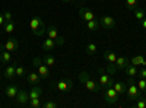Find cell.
Masks as SVG:
<instances>
[{
	"label": "cell",
	"instance_id": "cell-20",
	"mask_svg": "<svg viewBox=\"0 0 146 108\" xmlns=\"http://www.w3.org/2000/svg\"><path fill=\"white\" fill-rule=\"evenodd\" d=\"M104 58H105V62L107 63H113V64H115V60H117V54L114 53V51H104Z\"/></svg>",
	"mask_w": 146,
	"mask_h": 108
},
{
	"label": "cell",
	"instance_id": "cell-4",
	"mask_svg": "<svg viewBox=\"0 0 146 108\" xmlns=\"http://www.w3.org/2000/svg\"><path fill=\"white\" fill-rule=\"evenodd\" d=\"M118 97H120V95L115 92V89H114L113 86H108V88H105L104 99H105V102H107L108 105H114V104L118 101Z\"/></svg>",
	"mask_w": 146,
	"mask_h": 108
},
{
	"label": "cell",
	"instance_id": "cell-21",
	"mask_svg": "<svg viewBox=\"0 0 146 108\" xmlns=\"http://www.w3.org/2000/svg\"><path fill=\"white\" fill-rule=\"evenodd\" d=\"M45 34L48 35V38H51V40H56V38L58 37V31H57V28H56L54 25L47 27V29H45Z\"/></svg>",
	"mask_w": 146,
	"mask_h": 108
},
{
	"label": "cell",
	"instance_id": "cell-7",
	"mask_svg": "<svg viewBox=\"0 0 146 108\" xmlns=\"http://www.w3.org/2000/svg\"><path fill=\"white\" fill-rule=\"evenodd\" d=\"M79 16H80V19H82L83 22H88V21L96 19V15L94 13L92 10H89L88 7H85V6L79 7Z\"/></svg>",
	"mask_w": 146,
	"mask_h": 108
},
{
	"label": "cell",
	"instance_id": "cell-43",
	"mask_svg": "<svg viewBox=\"0 0 146 108\" xmlns=\"http://www.w3.org/2000/svg\"><path fill=\"white\" fill-rule=\"evenodd\" d=\"M64 2H72V0H64Z\"/></svg>",
	"mask_w": 146,
	"mask_h": 108
},
{
	"label": "cell",
	"instance_id": "cell-35",
	"mask_svg": "<svg viewBox=\"0 0 146 108\" xmlns=\"http://www.w3.org/2000/svg\"><path fill=\"white\" fill-rule=\"evenodd\" d=\"M42 107H44V108H57V107H58V104H57V102H54V101H47Z\"/></svg>",
	"mask_w": 146,
	"mask_h": 108
},
{
	"label": "cell",
	"instance_id": "cell-40",
	"mask_svg": "<svg viewBox=\"0 0 146 108\" xmlns=\"http://www.w3.org/2000/svg\"><path fill=\"white\" fill-rule=\"evenodd\" d=\"M140 27H142L143 29H146V16H145L142 21H140Z\"/></svg>",
	"mask_w": 146,
	"mask_h": 108
},
{
	"label": "cell",
	"instance_id": "cell-39",
	"mask_svg": "<svg viewBox=\"0 0 146 108\" xmlns=\"http://www.w3.org/2000/svg\"><path fill=\"white\" fill-rule=\"evenodd\" d=\"M140 78H143V79H146V69L145 67H142L140 70H139V73H137Z\"/></svg>",
	"mask_w": 146,
	"mask_h": 108
},
{
	"label": "cell",
	"instance_id": "cell-25",
	"mask_svg": "<svg viewBox=\"0 0 146 108\" xmlns=\"http://www.w3.org/2000/svg\"><path fill=\"white\" fill-rule=\"evenodd\" d=\"M86 23V28L89 31H95V29H98L101 25H100V21L98 19H92V21H88V22H85Z\"/></svg>",
	"mask_w": 146,
	"mask_h": 108
},
{
	"label": "cell",
	"instance_id": "cell-27",
	"mask_svg": "<svg viewBox=\"0 0 146 108\" xmlns=\"http://www.w3.org/2000/svg\"><path fill=\"white\" fill-rule=\"evenodd\" d=\"M96 50H98V45H96V44H94V42H89V44L86 45V48H85V51H86L89 56L95 54V53H96Z\"/></svg>",
	"mask_w": 146,
	"mask_h": 108
},
{
	"label": "cell",
	"instance_id": "cell-37",
	"mask_svg": "<svg viewBox=\"0 0 146 108\" xmlns=\"http://www.w3.org/2000/svg\"><path fill=\"white\" fill-rule=\"evenodd\" d=\"M41 63H42V57H34L32 58V66L34 67H36V66L41 64Z\"/></svg>",
	"mask_w": 146,
	"mask_h": 108
},
{
	"label": "cell",
	"instance_id": "cell-19",
	"mask_svg": "<svg viewBox=\"0 0 146 108\" xmlns=\"http://www.w3.org/2000/svg\"><path fill=\"white\" fill-rule=\"evenodd\" d=\"M113 88L115 89V92H117L118 95H123V93H126V91H127V83H124V82H114Z\"/></svg>",
	"mask_w": 146,
	"mask_h": 108
},
{
	"label": "cell",
	"instance_id": "cell-42",
	"mask_svg": "<svg viewBox=\"0 0 146 108\" xmlns=\"http://www.w3.org/2000/svg\"><path fill=\"white\" fill-rule=\"evenodd\" d=\"M0 86H2V79H0Z\"/></svg>",
	"mask_w": 146,
	"mask_h": 108
},
{
	"label": "cell",
	"instance_id": "cell-36",
	"mask_svg": "<svg viewBox=\"0 0 146 108\" xmlns=\"http://www.w3.org/2000/svg\"><path fill=\"white\" fill-rule=\"evenodd\" d=\"M54 41H56V47H62V45H64V42H66V40H64L63 37H57Z\"/></svg>",
	"mask_w": 146,
	"mask_h": 108
},
{
	"label": "cell",
	"instance_id": "cell-26",
	"mask_svg": "<svg viewBox=\"0 0 146 108\" xmlns=\"http://www.w3.org/2000/svg\"><path fill=\"white\" fill-rule=\"evenodd\" d=\"M3 29H5V32H7V34H12V32L15 31V22H13V21H7V22H5Z\"/></svg>",
	"mask_w": 146,
	"mask_h": 108
},
{
	"label": "cell",
	"instance_id": "cell-16",
	"mask_svg": "<svg viewBox=\"0 0 146 108\" xmlns=\"http://www.w3.org/2000/svg\"><path fill=\"white\" fill-rule=\"evenodd\" d=\"M124 72H126V75L127 76H131V78H135V76H137V73H139V70H137V66H135V64H131V63H129L124 69H123Z\"/></svg>",
	"mask_w": 146,
	"mask_h": 108
},
{
	"label": "cell",
	"instance_id": "cell-3",
	"mask_svg": "<svg viewBox=\"0 0 146 108\" xmlns=\"http://www.w3.org/2000/svg\"><path fill=\"white\" fill-rule=\"evenodd\" d=\"M126 95H127V99H130V101H136L137 98H142V91L139 89V86L136 85L135 79H133L131 76H129Z\"/></svg>",
	"mask_w": 146,
	"mask_h": 108
},
{
	"label": "cell",
	"instance_id": "cell-12",
	"mask_svg": "<svg viewBox=\"0 0 146 108\" xmlns=\"http://www.w3.org/2000/svg\"><path fill=\"white\" fill-rule=\"evenodd\" d=\"M18 92H19V88H18V85H9V86H6V89H5L6 97H7V98H10V99L16 98Z\"/></svg>",
	"mask_w": 146,
	"mask_h": 108
},
{
	"label": "cell",
	"instance_id": "cell-11",
	"mask_svg": "<svg viewBox=\"0 0 146 108\" xmlns=\"http://www.w3.org/2000/svg\"><path fill=\"white\" fill-rule=\"evenodd\" d=\"M36 69H38V75H40L41 79H48L50 78V67H48L44 62L36 66Z\"/></svg>",
	"mask_w": 146,
	"mask_h": 108
},
{
	"label": "cell",
	"instance_id": "cell-32",
	"mask_svg": "<svg viewBox=\"0 0 146 108\" xmlns=\"http://www.w3.org/2000/svg\"><path fill=\"white\" fill-rule=\"evenodd\" d=\"M136 85L139 86V89H140L142 92H146V79L140 78V79L137 80V83H136Z\"/></svg>",
	"mask_w": 146,
	"mask_h": 108
},
{
	"label": "cell",
	"instance_id": "cell-34",
	"mask_svg": "<svg viewBox=\"0 0 146 108\" xmlns=\"http://www.w3.org/2000/svg\"><path fill=\"white\" fill-rule=\"evenodd\" d=\"M27 73V70H25V67H22V66H16V76H19V78H22L23 75Z\"/></svg>",
	"mask_w": 146,
	"mask_h": 108
},
{
	"label": "cell",
	"instance_id": "cell-1",
	"mask_svg": "<svg viewBox=\"0 0 146 108\" xmlns=\"http://www.w3.org/2000/svg\"><path fill=\"white\" fill-rule=\"evenodd\" d=\"M79 82L83 83L85 88H86L88 91H91V92H100L101 91L100 83L96 80H94L88 72H80V73H79Z\"/></svg>",
	"mask_w": 146,
	"mask_h": 108
},
{
	"label": "cell",
	"instance_id": "cell-23",
	"mask_svg": "<svg viewBox=\"0 0 146 108\" xmlns=\"http://www.w3.org/2000/svg\"><path fill=\"white\" fill-rule=\"evenodd\" d=\"M0 62L2 63H10L12 62V54L7 50H2L0 51Z\"/></svg>",
	"mask_w": 146,
	"mask_h": 108
},
{
	"label": "cell",
	"instance_id": "cell-6",
	"mask_svg": "<svg viewBox=\"0 0 146 108\" xmlns=\"http://www.w3.org/2000/svg\"><path fill=\"white\" fill-rule=\"evenodd\" d=\"M19 47V41L16 38H9L6 42L0 44V51L2 50H7V51H16Z\"/></svg>",
	"mask_w": 146,
	"mask_h": 108
},
{
	"label": "cell",
	"instance_id": "cell-30",
	"mask_svg": "<svg viewBox=\"0 0 146 108\" xmlns=\"http://www.w3.org/2000/svg\"><path fill=\"white\" fill-rule=\"evenodd\" d=\"M145 16H146V13H145V10H143V9H139V7L135 9V18H136V19L142 21Z\"/></svg>",
	"mask_w": 146,
	"mask_h": 108
},
{
	"label": "cell",
	"instance_id": "cell-22",
	"mask_svg": "<svg viewBox=\"0 0 146 108\" xmlns=\"http://www.w3.org/2000/svg\"><path fill=\"white\" fill-rule=\"evenodd\" d=\"M130 63L135 64V66H143V67H145V66H146V60H145L143 56H135V57H131Z\"/></svg>",
	"mask_w": 146,
	"mask_h": 108
},
{
	"label": "cell",
	"instance_id": "cell-24",
	"mask_svg": "<svg viewBox=\"0 0 146 108\" xmlns=\"http://www.w3.org/2000/svg\"><path fill=\"white\" fill-rule=\"evenodd\" d=\"M42 62L48 66V67H53L54 64H56V58H54V56L53 54H50V53H47L44 57H42Z\"/></svg>",
	"mask_w": 146,
	"mask_h": 108
},
{
	"label": "cell",
	"instance_id": "cell-38",
	"mask_svg": "<svg viewBox=\"0 0 146 108\" xmlns=\"http://www.w3.org/2000/svg\"><path fill=\"white\" fill-rule=\"evenodd\" d=\"M3 16H5V21H6V22H7V21H13V15H12V12H5Z\"/></svg>",
	"mask_w": 146,
	"mask_h": 108
},
{
	"label": "cell",
	"instance_id": "cell-17",
	"mask_svg": "<svg viewBox=\"0 0 146 108\" xmlns=\"http://www.w3.org/2000/svg\"><path fill=\"white\" fill-rule=\"evenodd\" d=\"M28 93H29V99H31V98H40L41 95H42V89H41L38 85H32Z\"/></svg>",
	"mask_w": 146,
	"mask_h": 108
},
{
	"label": "cell",
	"instance_id": "cell-41",
	"mask_svg": "<svg viewBox=\"0 0 146 108\" xmlns=\"http://www.w3.org/2000/svg\"><path fill=\"white\" fill-rule=\"evenodd\" d=\"M5 22H6V21H5L3 13H0V27H3V25H5Z\"/></svg>",
	"mask_w": 146,
	"mask_h": 108
},
{
	"label": "cell",
	"instance_id": "cell-13",
	"mask_svg": "<svg viewBox=\"0 0 146 108\" xmlns=\"http://www.w3.org/2000/svg\"><path fill=\"white\" fill-rule=\"evenodd\" d=\"M41 48H42L44 51H53V48H56V41L51 40V38L44 40L42 44H41Z\"/></svg>",
	"mask_w": 146,
	"mask_h": 108
},
{
	"label": "cell",
	"instance_id": "cell-10",
	"mask_svg": "<svg viewBox=\"0 0 146 108\" xmlns=\"http://www.w3.org/2000/svg\"><path fill=\"white\" fill-rule=\"evenodd\" d=\"M15 99L18 101L19 105H28V102H29V93L27 91H19Z\"/></svg>",
	"mask_w": 146,
	"mask_h": 108
},
{
	"label": "cell",
	"instance_id": "cell-9",
	"mask_svg": "<svg viewBox=\"0 0 146 108\" xmlns=\"http://www.w3.org/2000/svg\"><path fill=\"white\" fill-rule=\"evenodd\" d=\"M98 73H100V80H98V83H100L101 89H102V88L105 89L107 85H108V80L111 79V75H108L107 70H104V69H98Z\"/></svg>",
	"mask_w": 146,
	"mask_h": 108
},
{
	"label": "cell",
	"instance_id": "cell-2",
	"mask_svg": "<svg viewBox=\"0 0 146 108\" xmlns=\"http://www.w3.org/2000/svg\"><path fill=\"white\" fill-rule=\"evenodd\" d=\"M29 28L32 31V34L35 35V37H42V35L45 34V29H47V25L44 23V21L38 16H34L31 18L29 21Z\"/></svg>",
	"mask_w": 146,
	"mask_h": 108
},
{
	"label": "cell",
	"instance_id": "cell-14",
	"mask_svg": "<svg viewBox=\"0 0 146 108\" xmlns=\"http://www.w3.org/2000/svg\"><path fill=\"white\" fill-rule=\"evenodd\" d=\"M130 63V60L127 58V57H124V56H117V60H115V67H117V70H121V69H124L127 64Z\"/></svg>",
	"mask_w": 146,
	"mask_h": 108
},
{
	"label": "cell",
	"instance_id": "cell-8",
	"mask_svg": "<svg viewBox=\"0 0 146 108\" xmlns=\"http://www.w3.org/2000/svg\"><path fill=\"white\" fill-rule=\"evenodd\" d=\"M100 25L105 29H113L115 27V19L113 16H108V15H104L100 18Z\"/></svg>",
	"mask_w": 146,
	"mask_h": 108
},
{
	"label": "cell",
	"instance_id": "cell-33",
	"mask_svg": "<svg viewBox=\"0 0 146 108\" xmlns=\"http://www.w3.org/2000/svg\"><path fill=\"white\" fill-rule=\"evenodd\" d=\"M136 108H146V101L142 99V98H137L136 99V104H135Z\"/></svg>",
	"mask_w": 146,
	"mask_h": 108
},
{
	"label": "cell",
	"instance_id": "cell-18",
	"mask_svg": "<svg viewBox=\"0 0 146 108\" xmlns=\"http://www.w3.org/2000/svg\"><path fill=\"white\" fill-rule=\"evenodd\" d=\"M3 75H5L6 79H12L13 76H16V66H15V64H9V66L5 69Z\"/></svg>",
	"mask_w": 146,
	"mask_h": 108
},
{
	"label": "cell",
	"instance_id": "cell-15",
	"mask_svg": "<svg viewBox=\"0 0 146 108\" xmlns=\"http://www.w3.org/2000/svg\"><path fill=\"white\" fill-rule=\"evenodd\" d=\"M40 75H38V72H31V73H28V76H27V80H28V83L32 86V85H38V82H40Z\"/></svg>",
	"mask_w": 146,
	"mask_h": 108
},
{
	"label": "cell",
	"instance_id": "cell-29",
	"mask_svg": "<svg viewBox=\"0 0 146 108\" xmlns=\"http://www.w3.org/2000/svg\"><path fill=\"white\" fill-rule=\"evenodd\" d=\"M28 107H31V108H40V107H41L40 98H31L29 102H28Z\"/></svg>",
	"mask_w": 146,
	"mask_h": 108
},
{
	"label": "cell",
	"instance_id": "cell-5",
	"mask_svg": "<svg viewBox=\"0 0 146 108\" xmlns=\"http://www.w3.org/2000/svg\"><path fill=\"white\" fill-rule=\"evenodd\" d=\"M56 89H57V91H60L62 93L70 92V91L73 89V83H72V80H69V79L58 80V82H56Z\"/></svg>",
	"mask_w": 146,
	"mask_h": 108
},
{
	"label": "cell",
	"instance_id": "cell-31",
	"mask_svg": "<svg viewBox=\"0 0 146 108\" xmlns=\"http://www.w3.org/2000/svg\"><path fill=\"white\" fill-rule=\"evenodd\" d=\"M105 70H107V73H108V75H111V76H113V75H115L117 67H115V64H113V63H108V66H107Z\"/></svg>",
	"mask_w": 146,
	"mask_h": 108
},
{
	"label": "cell",
	"instance_id": "cell-28",
	"mask_svg": "<svg viewBox=\"0 0 146 108\" xmlns=\"http://www.w3.org/2000/svg\"><path fill=\"white\" fill-rule=\"evenodd\" d=\"M124 2H126V6L129 10H135L139 5V0H124Z\"/></svg>",
	"mask_w": 146,
	"mask_h": 108
}]
</instances>
